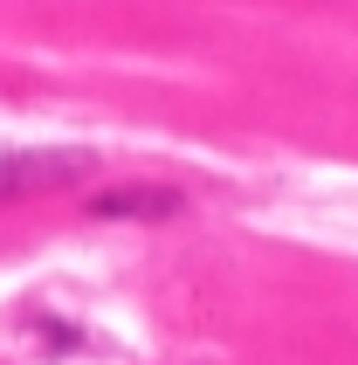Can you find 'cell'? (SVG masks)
<instances>
[{
  "label": "cell",
  "instance_id": "cell-2",
  "mask_svg": "<svg viewBox=\"0 0 358 365\" xmlns=\"http://www.w3.org/2000/svg\"><path fill=\"white\" fill-rule=\"evenodd\" d=\"M179 207L186 200L173 186H103L90 200V221H173Z\"/></svg>",
  "mask_w": 358,
  "mask_h": 365
},
{
  "label": "cell",
  "instance_id": "cell-1",
  "mask_svg": "<svg viewBox=\"0 0 358 365\" xmlns=\"http://www.w3.org/2000/svg\"><path fill=\"white\" fill-rule=\"evenodd\" d=\"M83 165H90V152H14V159H0V200L7 193H41V186H69V180H83Z\"/></svg>",
  "mask_w": 358,
  "mask_h": 365
}]
</instances>
